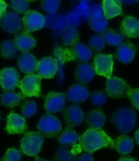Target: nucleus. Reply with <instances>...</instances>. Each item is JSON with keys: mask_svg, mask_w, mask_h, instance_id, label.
Listing matches in <instances>:
<instances>
[{"mask_svg": "<svg viewBox=\"0 0 139 161\" xmlns=\"http://www.w3.org/2000/svg\"><path fill=\"white\" fill-rule=\"evenodd\" d=\"M79 143L87 152L102 148H115V142L102 128H90L79 137Z\"/></svg>", "mask_w": 139, "mask_h": 161, "instance_id": "obj_1", "label": "nucleus"}, {"mask_svg": "<svg viewBox=\"0 0 139 161\" xmlns=\"http://www.w3.org/2000/svg\"><path fill=\"white\" fill-rule=\"evenodd\" d=\"M54 53L57 61H59L63 64L73 60L87 62L92 56V51L88 46L78 43L71 49L62 48L58 46L55 48Z\"/></svg>", "mask_w": 139, "mask_h": 161, "instance_id": "obj_2", "label": "nucleus"}, {"mask_svg": "<svg viewBox=\"0 0 139 161\" xmlns=\"http://www.w3.org/2000/svg\"><path fill=\"white\" fill-rule=\"evenodd\" d=\"M136 113L129 107H122L116 110L112 117L115 127L123 134L132 131L136 124Z\"/></svg>", "mask_w": 139, "mask_h": 161, "instance_id": "obj_3", "label": "nucleus"}, {"mask_svg": "<svg viewBox=\"0 0 139 161\" xmlns=\"http://www.w3.org/2000/svg\"><path fill=\"white\" fill-rule=\"evenodd\" d=\"M44 143V136L40 132H28L21 140V150L29 156H37Z\"/></svg>", "mask_w": 139, "mask_h": 161, "instance_id": "obj_4", "label": "nucleus"}, {"mask_svg": "<svg viewBox=\"0 0 139 161\" xmlns=\"http://www.w3.org/2000/svg\"><path fill=\"white\" fill-rule=\"evenodd\" d=\"M38 129L44 137L55 138L61 131V124L56 117L51 114H46L38 123Z\"/></svg>", "mask_w": 139, "mask_h": 161, "instance_id": "obj_5", "label": "nucleus"}, {"mask_svg": "<svg viewBox=\"0 0 139 161\" xmlns=\"http://www.w3.org/2000/svg\"><path fill=\"white\" fill-rule=\"evenodd\" d=\"M41 79L38 75L28 74L19 81L18 87L21 89L22 93L25 97H39L42 96Z\"/></svg>", "mask_w": 139, "mask_h": 161, "instance_id": "obj_6", "label": "nucleus"}, {"mask_svg": "<svg viewBox=\"0 0 139 161\" xmlns=\"http://www.w3.org/2000/svg\"><path fill=\"white\" fill-rule=\"evenodd\" d=\"M131 89L124 80L115 76H111L106 81V93L112 98L127 97V93Z\"/></svg>", "mask_w": 139, "mask_h": 161, "instance_id": "obj_7", "label": "nucleus"}, {"mask_svg": "<svg viewBox=\"0 0 139 161\" xmlns=\"http://www.w3.org/2000/svg\"><path fill=\"white\" fill-rule=\"evenodd\" d=\"M113 55L98 53L94 60V69L95 74L105 76L107 78H110L113 74Z\"/></svg>", "mask_w": 139, "mask_h": 161, "instance_id": "obj_8", "label": "nucleus"}, {"mask_svg": "<svg viewBox=\"0 0 139 161\" xmlns=\"http://www.w3.org/2000/svg\"><path fill=\"white\" fill-rule=\"evenodd\" d=\"M19 74L15 68L8 67L0 71V86L3 91H12L18 86Z\"/></svg>", "mask_w": 139, "mask_h": 161, "instance_id": "obj_9", "label": "nucleus"}, {"mask_svg": "<svg viewBox=\"0 0 139 161\" xmlns=\"http://www.w3.org/2000/svg\"><path fill=\"white\" fill-rule=\"evenodd\" d=\"M23 30L28 32L37 31L43 28L45 18L40 13L35 10H29L25 13L23 18Z\"/></svg>", "mask_w": 139, "mask_h": 161, "instance_id": "obj_10", "label": "nucleus"}, {"mask_svg": "<svg viewBox=\"0 0 139 161\" xmlns=\"http://www.w3.org/2000/svg\"><path fill=\"white\" fill-rule=\"evenodd\" d=\"M23 20L17 13L6 12L0 18V27L8 33H17L21 30Z\"/></svg>", "mask_w": 139, "mask_h": 161, "instance_id": "obj_11", "label": "nucleus"}, {"mask_svg": "<svg viewBox=\"0 0 139 161\" xmlns=\"http://www.w3.org/2000/svg\"><path fill=\"white\" fill-rule=\"evenodd\" d=\"M66 97V94L63 93L50 92L45 97V110L49 113H56L63 110Z\"/></svg>", "mask_w": 139, "mask_h": 161, "instance_id": "obj_12", "label": "nucleus"}, {"mask_svg": "<svg viewBox=\"0 0 139 161\" xmlns=\"http://www.w3.org/2000/svg\"><path fill=\"white\" fill-rule=\"evenodd\" d=\"M58 71V61L52 57H45L38 61L37 75L41 78L51 79Z\"/></svg>", "mask_w": 139, "mask_h": 161, "instance_id": "obj_13", "label": "nucleus"}, {"mask_svg": "<svg viewBox=\"0 0 139 161\" xmlns=\"http://www.w3.org/2000/svg\"><path fill=\"white\" fill-rule=\"evenodd\" d=\"M28 125L25 117L12 111L7 117V124L6 130L10 135L25 133L28 130Z\"/></svg>", "mask_w": 139, "mask_h": 161, "instance_id": "obj_14", "label": "nucleus"}, {"mask_svg": "<svg viewBox=\"0 0 139 161\" xmlns=\"http://www.w3.org/2000/svg\"><path fill=\"white\" fill-rule=\"evenodd\" d=\"M136 53V46L130 41H127L118 45L114 57L123 64H129L132 62Z\"/></svg>", "mask_w": 139, "mask_h": 161, "instance_id": "obj_15", "label": "nucleus"}, {"mask_svg": "<svg viewBox=\"0 0 139 161\" xmlns=\"http://www.w3.org/2000/svg\"><path fill=\"white\" fill-rule=\"evenodd\" d=\"M14 42L18 50L22 53L29 52L36 45V39L32 36L30 32L24 30L17 33Z\"/></svg>", "mask_w": 139, "mask_h": 161, "instance_id": "obj_16", "label": "nucleus"}, {"mask_svg": "<svg viewBox=\"0 0 139 161\" xmlns=\"http://www.w3.org/2000/svg\"><path fill=\"white\" fill-rule=\"evenodd\" d=\"M65 121L68 126L75 127L80 125L84 120V114L80 106L77 104L72 105L64 111Z\"/></svg>", "mask_w": 139, "mask_h": 161, "instance_id": "obj_17", "label": "nucleus"}, {"mask_svg": "<svg viewBox=\"0 0 139 161\" xmlns=\"http://www.w3.org/2000/svg\"><path fill=\"white\" fill-rule=\"evenodd\" d=\"M38 60L33 54L29 52L23 53L18 57L17 65L22 72L27 74H33L37 71Z\"/></svg>", "mask_w": 139, "mask_h": 161, "instance_id": "obj_18", "label": "nucleus"}, {"mask_svg": "<svg viewBox=\"0 0 139 161\" xmlns=\"http://www.w3.org/2000/svg\"><path fill=\"white\" fill-rule=\"evenodd\" d=\"M66 95L70 101L79 103L86 101L90 96V94L84 84H76L70 88Z\"/></svg>", "mask_w": 139, "mask_h": 161, "instance_id": "obj_19", "label": "nucleus"}, {"mask_svg": "<svg viewBox=\"0 0 139 161\" xmlns=\"http://www.w3.org/2000/svg\"><path fill=\"white\" fill-rule=\"evenodd\" d=\"M120 30L127 37L137 38L139 36V21L134 17L127 16L121 22Z\"/></svg>", "mask_w": 139, "mask_h": 161, "instance_id": "obj_20", "label": "nucleus"}, {"mask_svg": "<svg viewBox=\"0 0 139 161\" xmlns=\"http://www.w3.org/2000/svg\"><path fill=\"white\" fill-rule=\"evenodd\" d=\"M95 74L94 67L85 62L80 63L77 66L75 75L76 80L79 83L87 84L94 78Z\"/></svg>", "mask_w": 139, "mask_h": 161, "instance_id": "obj_21", "label": "nucleus"}, {"mask_svg": "<svg viewBox=\"0 0 139 161\" xmlns=\"http://www.w3.org/2000/svg\"><path fill=\"white\" fill-rule=\"evenodd\" d=\"M122 4L120 0H102V8L104 16L107 19L122 15Z\"/></svg>", "mask_w": 139, "mask_h": 161, "instance_id": "obj_22", "label": "nucleus"}, {"mask_svg": "<svg viewBox=\"0 0 139 161\" xmlns=\"http://www.w3.org/2000/svg\"><path fill=\"white\" fill-rule=\"evenodd\" d=\"M85 120L90 128H102L106 122V116L101 109L97 108L90 111L87 114Z\"/></svg>", "mask_w": 139, "mask_h": 161, "instance_id": "obj_23", "label": "nucleus"}, {"mask_svg": "<svg viewBox=\"0 0 139 161\" xmlns=\"http://www.w3.org/2000/svg\"><path fill=\"white\" fill-rule=\"evenodd\" d=\"M134 141L132 138L126 134L117 138L115 142V147L121 154H129L133 150Z\"/></svg>", "mask_w": 139, "mask_h": 161, "instance_id": "obj_24", "label": "nucleus"}, {"mask_svg": "<svg viewBox=\"0 0 139 161\" xmlns=\"http://www.w3.org/2000/svg\"><path fill=\"white\" fill-rule=\"evenodd\" d=\"M61 40L64 46H74L79 43V33L75 27L67 25L63 30Z\"/></svg>", "mask_w": 139, "mask_h": 161, "instance_id": "obj_25", "label": "nucleus"}, {"mask_svg": "<svg viewBox=\"0 0 139 161\" xmlns=\"http://www.w3.org/2000/svg\"><path fill=\"white\" fill-rule=\"evenodd\" d=\"M25 96L21 93H14V92H4L1 96V103L8 108H14L20 103L22 99H24Z\"/></svg>", "mask_w": 139, "mask_h": 161, "instance_id": "obj_26", "label": "nucleus"}, {"mask_svg": "<svg viewBox=\"0 0 139 161\" xmlns=\"http://www.w3.org/2000/svg\"><path fill=\"white\" fill-rule=\"evenodd\" d=\"M18 51L14 40L3 41L0 46V54L4 58H15L18 56Z\"/></svg>", "mask_w": 139, "mask_h": 161, "instance_id": "obj_27", "label": "nucleus"}, {"mask_svg": "<svg viewBox=\"0 0 139 161\" xmlns=\"http://www.w3.org/2000/svg\"><path fill=\"white\" fill-rule=\"evenodd\" d=\"M79 136L74 130L71 128L70 126L65 128L64 131L61 134L58 141L62 146H68V145H74L79 140Z\"/></svg>", "mask_w": 139, "mask_h": 161, "instance_id": "obj_28", "label": "nucleus"}, {"mask_svg": "<svg viewBox=\"0 0 139 161\" xmlns=\"http://www.w3.org/2000/svg\"><path fill=\"white\" fill-rule=\"evenodd\" d=\"M102 36L106 43L111 46H117L122 43L124 35L122 33L115 32L113 29H106L102 32Z\"/></svg>", "mask_w": 139, "mask_h": 161, "instance_id": "obj_29", "label": "nucleus"}, {"mask_svg": "<svg viewBox=\"0 0 139 161\" xmlns=\"http://www.w3.org/2000/svg\"><path fill=\"white\" fill-rule=\"evenodd\" d=\"M90 28L98 33H102L106 30L108 26V19L104 14L98 17H91L89 22Z\"/></svg>", "mask_w": 139, "mask_h": 161, "instance_id": "obj_30", "label": "nucleus"}, {"mask_svg": "<svg viewBox=\"0 0 139 161\" xmlns=\"http://www.w3.org/2000/svg\"><path fill=\"white\" fill-rule=\"evenodd\" d=\"M75 11L83 21L90 19L91 17V5L87 2H80L75 8Z\"/></svg>", "mask_w": 139, "mask_h": 161, "instance_id": "obj_31", "label": "nucleus"}, {"mask_svg": "<svg viewBox=\"0 0 139 161\" xmlns=\"http://www.w3.org/2000/svg\"><path fill=\"white\" fill-rule=\"evenodd\" d=\"M21 109L23 117L28 118L30 117L37 113V106L34 101L32 100H26L23 103Z\"/></svg>", "mask_w": 139, "mask_h": 161, "instance_id": "obj_32", "label": "nucleus"}, {"mask_svg": "<svg viewBox=\"0 0 139 161\" xmlns=\"http://www.w3.org/2000/svg\"><path fill=\"white\" fill-rule=\"evenodd\" d=\"M107 94L103 91H95L90 95V101L95 106H102L107 101Z\"/></svg>", "mask_w": 139, "mask_h": 161, "instance_id": "obj_33", "label": "nucleus"}, {"mask_svg": "<svg viewBox=\"0 0 139 161\" xmlns=\"http://www.w3.org/2000/svg\"><path fill=\"white\" fill-rule=\"evenodd\" d=\"M106 41L102 35H96L92 36L90 40V47L91 51L100 52L105 47Z\"/></svg>", "mask_w": 139, "mask_h": 161, "instance_id": "obj_34", "label": "nucleus"}, {"mask_svg": "<svg viewBox=\"0 0 139 161\" xmlns=\"http://www.w3.org/2000/svg\"><path fill=\"white\" fill-rule=\"evenodd\" d=\"M61 0H40L42 8L45 12L54 13L57 11Z\"/></svg>", "mask_w": 139, "mask_h": 161, "instance_id": "obj_35", "label": "nucleus"}, {"mask_svg": "<svg viewBox=\"0 0 139 161\" xmlns=\"http://www.w3.org/2000/svg\"><path fill=\"white\" fill-rule=\"evenodd\" d=\"M28 0H12L10 6L15 12L25 14L29 11Z\"/></svg>", "mask_w": 139, "mask_h": 161, "instance_id": "obj_36", "label": "nucleus"}, {"mask_svg": "<svg viewBox=\"0 0 139 161\" xmlns=\"http://www.w3.org/2000/svg\"><path fill=\"white\" fill-rule=\"evenodd\" d=\"M75 159V155L62 147L58 149L55 158H54V160L59 161H72Z\"/></svg>", "mask_w": 139, "mask_h": 161, "instance_id": "obj_37", "label": "nucleus"}, {"mask_svg": "<svg viewBox=\"0 0 139 161\" xmlns=\"http://www.w3.org/2000/svg\"><path fill=\"white\" fill-rule=\"evenodd\" d=\"M2 160L5 161H19L21 160V152L15 148L8 149Z\"/></svg>", "mask_w": 139, "mask_h": 161, "instance_id": "obj_38", "label": "nucleus"}, {"mask_svg": "<svg viewBox=\"0 0 139 161\" xmlns=\"http://www.w3.org/2000/svg\"><path fill=\"white\" fill-rule=\"evenodd\" d=\"M127 97L132 104L136 109L139 110V89H131L127 93Z\"/></svg>", "mask_w": 139, "mask_h": 161, "instance_id": "obj_39", "label": "nucleus"}, {"mask_svg": "<svg viewBox=\"0 0 139 161\" xmlns=\"http://www.w3.org/2000/svg\"><path fill=\"white\" fill-rule=\"evenodd\" d=\"M104 14L102 6L98 3H93L91 5V17H98Z\"/></svg>", "mask_w": 139, "mask_h": 161, "instance_id": "obj_40", "label": "nucleus"}, {"mask_svg": "<svg viewBox=\"0 0 139 161\" xmlns=\"http://www.w3.org/2000/svg\"><path fill=\"white\" fill-rule=\"evenodd\" d=\"M76 160L78 161H94V158H93L91 153L87 152L85 154H83V155L79 156L78 158H76Z\"/></svg>", "mask_w": 139, "mask_h": 161, "instance_id": "obj_41", "label": "nucleus"}, {"mask_svg": "<svg viewBox=\"0 0 139 161\" xmlns=\"http://www.w3.org/2000/svg\"><path fill=\"white\" fill-rule=\"evenodd\" d=\"M8 4L4 2V0H0V18L6 12Z\"/></svg>", "mask_w": 139, "mask_h": 161, "instance_id": "obj_42", "label": "nucleus"}, {"mask_svg": "<svg viewBox=\"0 0 139 161\" xmlns=\"http://www.w3.org/2000/svg\"><path fill=\"white\" fill-rule=\"evenodd\" d=\"M136 160V158H132L128 154H123L121 158L119 159V161H135Z\"/></svg>", "mask_w": 139, "mask_h": 161, "instance_id": "obj_43", "label": "nucleus"}, {"mask_svg": "<svg viewBox=\"0 0 139 161\" xmlns=\"http://www.w3.org/2000/svg\"><path fill=\"white\" fill-rule=\"evenodd\" d=\"M122 3H125V4L127 5H131L134 4V3H136L138 0H120Z\"/></svg>", "mask_w": 139, "mask_h": 161, "instance_id": "obj_44", "label": "nucleus"}, {"mask_svg": "<svg viewBox=\"0 0 139 161\" xmlns=\"http://www.w3.org/2000/svg\"><path fill=\"white\" fill-rule=\"evenodd\" d=\"M134 139H135V141H136L137 144L139 145V130H138L136 132V133H135Z\"/></svg>", "mask_w": 139, "mask_h": 161, "instance_id": "obj_45", "label": "nucleus"}, {"mask_svg": "<svg viewBox=\"0 0 139 161\" xmlns=\"http://www.w3.org/2000/svg\"><path fill=\"white\" fill-rule=\"evenodd\" d=\"M90 1H91V0H80V2H89Z\"/></svg>", "mask_w": 139, "mask_h": 161, "instance_id": "obj_46", "label": "nucleus"}, {"mask_svg": "<svg viewBox=\"0 0 139 161\" xmlns=\"http://www.w3.org/2000/svg\"><path fill=\"white\" fill-rule=\"evenodd\" d=\"M29 2H35V1H36V0H28Z\"/></svg>", "mask_w": 139, "mask_h": 161, "instance_id": "obj_47", "label": "nucleus"}, {"mask_svg": "<svg viewBox=\"0 0 139 161\" xmlns=\"http://www.w3.org/2000/svg\"><path fill=\"white\" fill-rule=\"evenodd\" d=\"M0 119H1V117H0Z\"/></svg>", "mask_w": 139, "mask_h": 161, "instance_id": "obj_48", "label": "nucleus"}, {"mask_svg": "<svg viewBox=\"0 0 139 161\" xmlns=\"http://www.w3.org/2000/svg\"><path fill=\"white\" fill-rule=\"evenodd\" d=\"M138 2H139V0H138Z\"/></svg>", "mask_w": 139, "mask_h": 161, "instance_id": "obj_49", "label": "nucleus"}]
</instances>
